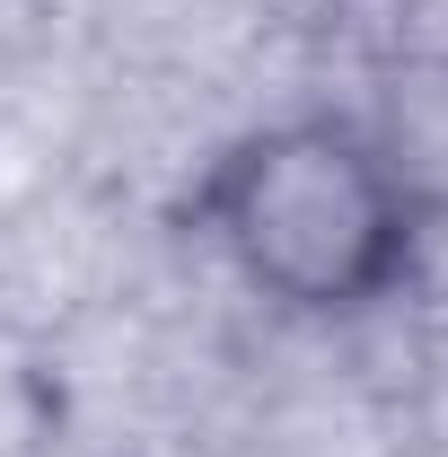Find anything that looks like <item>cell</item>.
<instances>
[{
  "label": "cell",
  "instance_id": "1",
  "mask_svg": "<svg viewBox=\"0 0 448 457\" xmlns=\"http://www.w3.org/2000/svg\"><path fill=\"white\" fill-rule=\"evenodd\" d=\"M176 220L299 326H352L422 264V194L352 114H281L220 141Z\"/></svg>",
  "mask_w": 448,
  "mask_h": 457
}]
</instances>
